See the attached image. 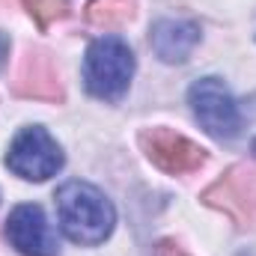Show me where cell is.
<instances>
[{
	"instance_id": "cell-1",
	"label": "cell",
	"mask_w": 256,
	"mask_h": 256,
	"mask_svg": "<svg viewBox=\"0 0 256 256\" xmlns=\"http://www.w3.org/2000/svg\"><path fill=\"white\" fill-rule=\"evenodd\" d=\"M57 218L74 244H102L116 224L114 202L90 182H66L57 191Z\"/></svg>"
},
{
	"instance_id": "cell-2",
	"label": "cell",
	"mask_w": 256,
	"mask_h": 256,
	"mask_svg": "<svg viewBox=\"0 0 256 256\" xmlns=\"http://www.w3.org/2000/svg\"><path fill=\"white\" fill-rule=\"evenodd\" d=\"M134 74V54L120 36H102L86 48L84 84L102 102H120Z\"/></svg>"
},
{
	"instance_id": "cell-3",
	"label": "cell",
	"mask_w": 256,
	"mask_h": 256,
	"mask_svg": "<svg viewBox=\"0 0 256 256\" xmlns=\"http://www.w3.org/2000/svg\"><path fill=\"white\" fill-rule=\"evenodd\" d=\"M6 167L27 182H45L63 167V149L42 126H30L12 140Z\"/></svg>"
},
{
	"instance_id": "cell-4",
	"label": "cell",
	"mask_w": 256,
	"mask_h": 256,
	"mask_svg": "<svg viewBox=\"0 0 256 256\" xmlns=\"http://www.w3.org/2000/svg\"><path fill=\"white\" fill-rule=\"evenodd\" d=\"M188 102H191V110L200 120V126L206 128L214 140H232L238 134L242 114H238L236 98L224 86V80H218V78L196 80L188 90Z\"/></svg>"
},
{
	"instance_id": "cell-5",
	"label": "cell",
	"mask_w": 256,
	"mask_h": 256,
	"mask_svg": "<svg viewBox=\"0 0 256 256\" xmlns=\"http://www.w3.org/2000/svg\"><path fill=\"white\" fill-rule=\"evenodd\" d=\"M6 238L9 244L24 256H57V232L48 224L42 206L36 202H24L15 206L9 220H6Z\"/></svg>"
},
{
	"instance_id": "cell-6",
	"label": "cell",
	"mask_w": 256,
	"mask_h": 256,
	"mask_svg": "<svg viewBox=\"0 0 256 256\" xmlns=\"http://www.w3.org/2000/svg\"><path fill=\"white\" fill-rule=\"evenodd\" d=\"M140 143L149 155V161L155 167H161L164 173H173V176H182V173H191L196 170L206 155L202 149L191 143L188 137L170 131V128H152V131H143L140 134Z\"/></svg>"
},
{
	"instance_id": "cell-7",
	"label": "cell",
	"mask_w": 256,
	"mask_h": 256,
	"mask_svg": "<svg viewBox=\"0 0 256 256\" xmlns=\"http://www.w3.org/2000/svg\"><path fill=\"white\" fill-rule=\"evenodd\" d=\"M254 200H256V173L244 170V167H236L230 176H224L218 185H212L206 191V202L208 206L226 208L238 220H244L250 214Z\"/></svg>"
},
{
	"instance_id": "cell-8",
	"label": "cell",
	"mask_w": 256,
	"mask_h": 256,
	"mask_svg": "<svg viewBox=\"0 0 256 256\" xmlns=\"http://www.w3.org/2000/svg\"><path fill=\"white\" fill-rule=\"evenodd\" d=\"M152 48L164 63H185L200 42V27L194 21L164 18L152 27Z\"/></svg>"
},
{
	"instance_id": "cell-9",
	"label": "cell",
	"mask_w": 256,
	"mask_h": 256,
	"mask_svg": "<svg viewBox=\"0 0 256 256\" xmlns=\"http://www.w3.org/2000/svg\"><path fill=\"white\" fill-rule=\"evenodd\" d=\"M15 92L27 98H63L60 78L45 54H27L15 78Z\"/></svg>"
},
{
	"instance_id": "cell-10",
	"label": "cell",
	"mask_w": 256,
	"mask_h": 256,
	"mask_svg": "<svg viewBox=\"0 0 256 256\" xmlns=\"http://www.w3.org/2000/svg\"><path fill=\"white\" fill-rule=\"evenodd\" d=\"M134 15V0H92L86 6V21L96 27H122Z\"/></svg>"
},
{
	"instance_id": "cell-11",
	"label": "cell",
	"mask_w": 256,
	"mask_h": 256,
	"mask_svg": "<svg viewBox=\"0 0 256 256\" xmlns=\"http://www.w3.org/2000/svg\"><path fill=\"white\" fill-rule=\"evenodd\" d=\"M24 6L30 9V15L39 21V27H48L51 21L63 18L68 3L66 0H24Z\"/></svg>"
},
{
	"instance_id": "cell-12",
	"label": "cell",
	"mask_w": 256,
	"mask_h": 256,
	"mask_svg": "<svg viewBox=\"0 0 256 256\" xmlns=\"http://www.w3.org/2000/svg\"><path fill=\"white\" fill-rule=\"evenodd\" d=\"M155 256H188L185 250H179L176 244H170V242H161L158 248H155Z\"/></svg>"
},
{
	"instance_id": "cell-13",
	"label": "cell",
	"mask_w": 256,
	"mask_h": 256,
	"mask_svg": "<svg viewBox=\"0 0 256 256\" xmlns=\"http://www.w3.org/2000/svg\"><path fill=\"white\" fill-rule=\"evenodd\" d=\"M6 57H9V39L0 33V68L6 66Z\"/></svg>"
}]
</instances>
